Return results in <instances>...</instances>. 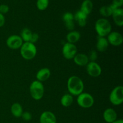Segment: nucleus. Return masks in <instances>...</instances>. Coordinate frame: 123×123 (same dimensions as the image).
Segmentation results:
<instances>
[{"instance_id":"1","label":"nucleus","mask_w":123,"mask_h":123,"mask_svg":"<svg viewBox=\"0 0 123 123\" xmlns=\"http://www.w3.org/2000/svg\"><path fill=\"white\" fill-rule=\"evenodd\" d=\"M67 89L72 96H78L83 92L84 84L82 80L76 76H70L67 81Z\"/></svg>"},{"instance_id":"2","label":"nucleus","mask_w":123,"mask_h":123,"mask_svg":"<svg viewBox=\"0 0 123 123\" xmlns=\"http://www.w3.org/2000/svg\"><path fill=\"white\" fill-rule=\"evenodd\" d=\"M95 30L98 36L105 37L111 32V24L106 19H99L95 24Z\"/></svg>"},{"instance_id":"3","label":"nucleus","mask_w":123,"mask_h":123,"mask_svg":"<svg viewBox=\"0 0 123 123\" xmlns=\"http://www.w3.org/2000/svg\"><path fill=\"white\" fill-rule=\"evenodd\" d=\"M20 55L26 60L33 59L37 54V48L34 44L30 42H24L20 48Z\"/></svg>"},{"instance_id":"4","label":"nucleus","mask_w":123,"mask_h":123,"mask_svg":"<svg viewBox=\"0 0 123 123\" xmlns=\"http://www.w3.org/2000/svg\"><path fill=\"white\" fill-rule=\"evenodd\" d=\"M30 92L33 99L36 100L42 99L44 92V86L42 82L37 80L32 82L30 86Z\"/></svg>"},{"instance_id":"5","label":"nucleus","mask_w":123,"mask_h":123,"mask_svg":"<svg viewBox=\"0 0 123 123\" xmlns=\"http://www.w3.org/2000/svg\"><path fill=\"white\" fill-rule=\"evenodd\" d=\"M77 103L79 106L83 108H90L93 106L94 100L90 94L87 92H82L78 96Z\"/></svg>"},{"instance_id":"6","label":"nucleus","mask_w":123,"mask_h":123,"mask_svg":"<svg viewBox=\"0 0 123 123\" xmlns=\"http://www.w3.org/2000/svg\"><path fill=\"white\" fill-rule=\"evenodd\" d=\"M109 100L114 105H121L123 102V87L117 86L112 90L109 96Z\"/></svg>"},{"instance_id":"7","label":"nucleus","mask_w":123,"mask_h":123,"mask_svg":"<svg viewBox=\"0 0 123 123\" xmlns=\"http://www.w3.org/2000/svg\"><path fill=\"white\" fill-rule=\"evenodd\" d=\"M77 51L78 49L74 44L67 42L65 43L62 47V55L67 60L73 59L77 54Z\"/></svg>"},{"instance_id":"8","label":"nucleus","mask_w":123,"mask_h":123,"mask_svg":"<svg viewBox=\"0 0 123 123\" xmlns=\"http://www.w3.org/2000/svg\"><path fill=\"white\" fill-rule=\"evenodd\" d=\"M24 43L21 37L18 35H12L6 40L7 46L11 49H18L20 48Z\"/></svg>"},{"instance_id":"9","label":"nucleus","mask_w":123,"mask_h":123,"mask_svg":"<svg viewBox=\"0 0 123 123\" xmlns=\"http://www.w3.org/2000/svg\"><path fill=\"white\" fill-rule=\"evenodd\" d=\"M86 72L91 77L97 78L102 73V68L96 62H89L86 65Z\"/></svg>"},{"instance_id":"10","label":"nucleus","mask_w":123,"mask_h":123,"mask_svg":"<svg viewBox=\"0 0 123 123\" xmlns=\"http://www.w3.org/2000/svg\"><path fill=\"white\" fill-rule=\"evenodd\" d=\"M108 40L109 43L114 46H118L121 45L123 43V36L120 32L117 31L111 32L108 35Z\"/></svg>"},{"instance_id":"11","label":"nucleus","mask_w":123,"mask_h":123,"mask_svg":"<svg viewBox=\"0 0 123 123\" xmlns=\"http://www.w3.org/2000/svg\"><path fill=\"white\" fill-rule=\"evenodd\" d=\"M62 20L64 22L65 26L67 30L70 31H73L74 28V15L72 13L67 12L64 13L62 16Z\"/></svg>"},{"instance_id":"12","label":"nucleus","mask_w":123,"mask_h":123,"mask_svg":"<svg viewBox=\"0 0 123 123\" xmlns=\"http://www.w3.org/2000/svg\"><path fill=\"white\" fill-rule=\"evenodd\" d=\"M40 123H56V117L50 111L43 112L40 117Z\"/></svg>"},{"instance_id":"13","label":"nucleus","mask_w":123,"mask_h":123,"mask_svg":"<svg viewBox=\"0 0 123 123\" xmlns=\"http://www.w3.org/2000/svg\"><path fill=\"white\" fill-rule=\"evenodd\" d=\"M103 118L108 123H112L117 118V114L112 108H108L103 112Z\"/></svg>"},{"instance_id":"14","label":"nucleus","mask_w":123,"mask_h":123,"mask_svg":"<svg viewBox=\"0 0 123 123\" xmlns=\"http://www.w3.org/2000/svg\"><path fill=\"white\" fill-rule=\"evenodd\" d=\"M112 16L115 24L117 26H122L123 25V10L122 8H117L114 11Z\"/></svg>"},{"instance_id":"15","label":"nucleus","mask_w":123,"mask_h":123,"mask_svg":"<svg viewBox=\"0 0 123 123\" xmlns=\"http://www.w3.org/2000/svg\"><path fill=\"white\" fill-rule=\"evenodd\" d=\"M108 46H109V42L106 38L104 37H100V36L97 37L96 48L98 51L103 52L107 50Z\"/></svg>"},{"instance_id":"16","label":"nucleus","mask_w":123,"mask_h":123,"mask_svg":"<svg viewBox=\"0 0 123 123\" xmlns=\"http://www.w3.org/2000/svg\"><path fill=\"white\" fill-rule=\"evenodd\" d=\"M87 16L88 15L85 14L84 12H82L81 10H79L74 15V20L77 22L79 26L84 27L86 24Z\"/></svg>"},{"instance_id":"17","label":"nucleus","mask_w":123,"mask_h":123,"mask_svg":"<svg viewBox=\"0 0 123 123\" xmlns=\"http://www.w3.org/2000/svg\"><path fill=\"white\" fill-rule=\"evenodd\" d=\"M76 64L79 66H85L89 62L88 56L84 54H78L73 58Z\"/></svg>"},{"instance_id":"18","label":"nucleus","mask_w":123,"mask_h":123,"mask_svg":"<svg viewBox=\"0 0 123 123\" xmlns=\"http://www.w3.org/2000/svg\"><path fill=\"white\" fill-rule=\"evenodd\" d=\"M50 71L48 68H43L38 71L36 74V78L38 81L44 82L48 80L50 76Z\"/></svg>"},{"instance_id":"19","label":"nucleus","mask_w":123,"mask_h":123,"mask_svg":"<svg viewBox=\"0 0 123 123\" xmlns=\"http://www.w3.org/2000/svg\"><path fill=\"white\" fill-rule=\"evenodd\" d=\"M116 7L112 4L110 6H103L100 9V13L101 15L104 17H109L112 16V13L114 10L117 9Z\"/></svg>"},{"instance_id":"20","label":"nucleus","mask_w":123,"mask_h":123,"mask_svg":"<svg viewBox=\"0 0 123 123\" xmlns=\"http://www.w3.org/2000/svg\"><path fill=\"white\" fill-rule=\"evenodd\" d=\"M66 38L68 43L74 44L80 39V34L77 31H72L67 34Z\"/></svg>"},{"instance_id":"21","label":"nucleus","mask_w":123,"mask_h":123,"mask_svg":"<svg viewBox=\"0 0 123 123\" xmlns=\"http://www.w3.org/2000/svg\"><path fill=\"white\" fill-rule=\"evenodd\" d=\"M11 113L16 118L21 117L23 114V108L19 103H15L13 104L10 108Z\"/></svg>"},{"instance_id":"22","label":"nucleus","mask_w":123,"mask_h":123,"mask_svg":"<svg viewBox=\"0 0 123 123\" xmlns=\"http://www.w3.org/2000/svg\"><path fill=\"white\" fill-rule=\"evenodd\" d=\"M92 7H93V4L91 0H84L82 3L80 10L84 12L86 15H88L89 14L91 13L92 10Z\"/></svg>"},{"instance_id":"23","label":"nucleus","mask_w":123,"mask_h":123,"mask_svg":"<svg viewBox=\"0 0 123 123\" xmlns=\"http://www.w3.org/2000/svg\"><path fill=\"white\" fill-rule=\"evenodd\" d=\"M73 102V97L70 94H66L63 95L61 98V103L64 107H69L72 105Z\"/></svg>"},{"instance_id":"24","label":"nucleus","mask_w":123,"mask_h":123,"mask_svg":"<svg viewBox=\"0 0 123 123\" xmlns=\"http://www.w3.org/2000/svg\"><path fill=\"white\" fill-rule=\"evenodd\" d=\"M32 31L30 29L25 28H24L21 31L20 37L22 39L23 42H30L31 37H32Z\"/></svg>"},{"instance_id":"25","label":"nucleus","mask_w":123,"mask_h":123,"mask_svg":"<svg viewBox=\"0 0 123 123\" xmlns=\"http://www.w3.org/2000/svg\"><path fill=\"white\" fill-rule=\"evenodd\" d=\"M36 4L39 10H44L48 8L49 5V0H37Z\"/></svg>"},{"instance_id":"26","label":"nucleus","mask_w":123,"mask_h":123,"mask_svg":"<svg viewBox=\"0 0 123 123\" xmlns=\"http://www.w3.org/2000/svg\"><path fill=\"white\" fill-rule=\"evenodd\" d=\"M88 59L89 61H91V62H95L96 60L97 59V53L96 50H92L90 52L89 54Z\"/></svg>"},{"instance_id":"27","label":"nucleus","mask_w":123,"mask_h":123,"mask_svg":"<svg viewBox=\"0 0 123 123\" xmlns=\"http://www.w3.org/2000/svg\"><path fill=\"white\" fill-rule=\"evenodd\" d=\"M22 117L25 121H28L31 120L32 115H31V113L29 112H23L22 115Z\"/></svg>"},{"instance_id":"28","label":"nucleus","mask_w":123,"mask_h":123,"mask_svg":"<svg viewBox=\"0 0 123 123\" xmlns=\"http://www.w3.org/2000/svg\"><path fill=\"white\" fill-rule=\"evenodd\" d=\"M9 11V7L6 4H2L0 6V13L4 14Z\"/></svg>"},{"instance_id":"29","label":"nucleus","mask_w":123,"mask_h":123,"mask_svg":"<svg viewBox=\"0 0 123 123\" xmlns=\"http://www.w3.org/2000/svg\"><path fill=\"white\" fill-rule=\"evenodd\" d=\"M38 38H39V36L37 33H32V37H31V40H30V43H32L33 44H34L36 42H37L38 41Z\"/></svg>"},{"instance_id":"30","label":"nucleus","mask_w":123,"mask_h":123,"mask_svg":"<svg viewBox=\"0 0 123 123\" xmlns=\"http://www.w3.org/2000/svg\"><path fill=\"white\" fill-rule=\"evenodd\" d=\"M123 0H113L112 4L115 6L117 8H120L123 6Z\"/></svg>"},{"instance_id":"31","label":"nucleus","mask_w":123,"mask_h":123,"mask_svg":"<svg viewBox=\"0 0 123 123\" xmlns=\"http://www.w3.org/2000/svg\"><path fill=\"white\" fill-rule=\"evenodd\" d=\"M5 17L4 14L0 13V27H2L5 24Z\"/></svg>"},{"instance_id":"32","label":"nucleus","mask_w":123,"mask_h":123,"mask_svg":"<svg viewBox=\"0 0 123 123\" xmlns=\"http://www.w3.org/2000/svg\"><path fill=\"white\" fill-rule=\"evenodd\" d=\"M112 123H123V121L121 119H120V120H116Z\"/></svg>"}]
</instances>
